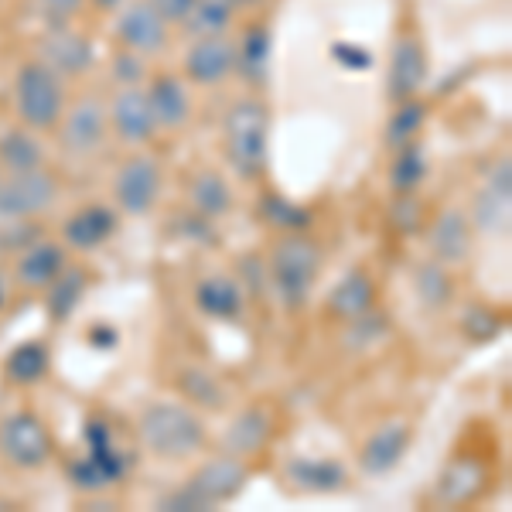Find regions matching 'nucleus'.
I'll list each match as a JSON object with an SVG mask.
<instances>
[{
    "instance_id": "obj_1",
    "label": "nucleus",
    "mask_w": 512,
    "mask_h": 512,
    "mask_svg": "<svg viewBox=\"0 0 512 512\" xmlns=\"http://www.w3.org/2000/svg\"><path fill=\"white\" fill-rule=\"evenodd\" d=\"M263 263H267V287L274 291L280 308H308L311 294H315L321 280V270H325V250H321L318 239L308 236V229L280 233Z\"/></svg>"
},
{
    "instance_id": "obj_2",
    "label": "nucleus",
    "mask_w": 512,
    "mask_h": 512,
    "mask_svg": "<svg viewBox=\"0 0 512 512\" xmlns=\"http://www.w3.org/2000/svg\"><path fill=\"white\" fill-rule=\"evenodd\" d=\"M137 441L144 444L147 454L161 461H185L209 444V427L192 403L158 400L140 410Z\"/></svg>"
},
{
    "instance_id": "obj_3",
    "label": "nucleus",
    "mask_w": 512,
    "mask_h": 512,
    "mask_svg": "<svg viewBox=\"0 0 512 512\" xmlns=\"http://www.w3.org/2000/svg\"><path fill=\"white\" fill-rule=\"evenodd\" d=\"M222 151L236 178L260 181L270 168V110L263 99L243 96L222 117Z\"/></svg>"
},
{
    "instance_id": "obj_4",
    "label": "nucleus",
    "mask_w": 512,
    "mask_h": 512,
    "mask_svg": "<svg viewBox=\"0 0 512 512\" xmlns=\"http://www.w3.org/2000/svg\"><path fill=\"white\" fill-rule=\"evenodd\" d=\"M65 106H69V89L55 69H48L41 59H28L14 72V110H18L21 127L35 134H52L59 127Z\"/></svg>"
},
{
    "instance_id": "obj_5",
    "label": "nucleus",
    "mask_w": 512,
    "mask_h": 512,
    "mask_svg": "<svg viewBox=\"0 0 512 512\" xmlns=\"http://www.w3.org/2000/svg\"><path fill=\"white\" fill-rule=\"evenodd\" d=\"M250 482V465L236 454L222 451L219 458H209L198 472L188 478L181 489L161 499V509L171 512H205L216 509L222 502H233Z\"/></svg>"
},
{
    "instance_id": "obj_6",
    "label": "nucleus",
    "mask_w": 512,
    "mask_h": 512,
    "mask_svg": "<svg viewBox=\"0 0 512 512\" xmlns=\"http://www.w3.org/2000/svg\"><path fill=\"white\" fill-rule=\"evenodd\" d=\"M82 444L86 451L69 465L72 485L82 492H103L110 485H117L130 472V454L120 448L113 427L103 417H89L82 427Z\"/></svg>"
},
{
    "instance_id": "obj_7",
    "label": "nucleus",
    "mask_w": 512,
    "mask_h": 512,
    "mask_svg": "<svg viewBox=\"0 0 512 512\" xmlns=\"http://www.w3.org/2000/svg\"><path fill=\"white\" fill-rule=\"evenodd\" d=\"M0 458L21 472H38L55 458V437L35 410H14L0 420Z\"/></svg>"
},
{
    "instance_id": "obj_8",
    "label": "nucleus",
    "mask_w": 512,
    "mask_h": 512,
    "mask_svg": "<svg viewBox=\"0 0 512 512\" xmlns=\"http://www.w3.org/2000/svg\"><path fill=\"white\" fill-rule=\"evenodd\" d=\"M62 188L48 168L0 175V222H31L55 209Z\"/></svg>"
},
{
    "instance_id": "obj_9",
    "label": "nucleus",
    "mask_w": 512,
    "mask_h": 512,
    "mask_svg": "<svg viewBox=\"0 0 512 512\" xmlns=\"http://www.w3.org/2000/svg\"><path fill=\"white\" fill-rule=\"evenodd\" d=\"M164 192V171L151 154H130L113 175V205L120 216H151Z\"/></svg>"
},
{
    "instance_id": "obj_10",
    "label": "nucleus",
    "mask_w": 512,
    "mask_h": 512,
    "mask_svg": "<svg viewBox=\"0 0 512 512\" xmlns=\"http://www.w3.org/2000/svg\"><path fill=\"white\" fill-rule=\"evenodd\" d=\"M55 134H59V147L69 158H96L110 137L106 103L99 96H79L76 103L65 106Z\"/></svg>"
},
{
    "instance_id": "obj_11",
    "label": "nucleus",
    "mask_w": 512,
    "mask_h": 512,
    "mask_svg": "<svg viewBox=\"0 0 512 512\" xmlns=\"http://www.w3.org/2000/svg\"><path fill=\"white\" fill-rule=\"evenodd\" d=\"M468 219H472L475 233H485V236H506L509 233V219H512V161L506 158V154H502V158L489 168L485 185L478 188Z\"/></svg>"
},
{
    "instance_id": "obj_12",
    "label": "nucleus",
    "mask_w": 512,
    "mask_h": 512,
    "mask_svg": "<svg viewBox=\"0 0 512 512\" xmlns=\"http://www.w3.org/2000/svg\"><path fill=\"white\" fill-rule=\"evenodd\" d=\"M113 35H117L120 48H130V52L151 59V55H161L164 48H168L171 24L164 21L147 0H127L117 11Z\"/></svg>"
},
{
    "instance_id": "obj_13",
    "label": "nucleus",
    "mask_w": 512,
    "mask_h": 512,
    "mask_svg": "<svg viewBox=\"0 0 512 512\" xmlns=\"http://www.w3.org/2000/svg\"><path fill=\"white\" fill-rule=\"evenodd\" d=\"M236 76V41L229 35H198L185 52V79L192 86L216 89Z\"/></svg>"
},
{
    "instance_id": "obj_14",
    "label": "nucleus",
    "mask_w": 512,
    "mask_h": 512,
    "mask_svg": "<svg viewBox=\"0 0 512 512\" xmlns=\"http://www.w3.org/2000/svg\"><path fill=\"white\" fill-rule=\"evenodd\" d=\"M38 59L55 69L62 79H79L86 76L96 65V45L89 35H82L72 24H59V28H48L45 38L38 41Z\"/></svg>"
},
{
    "instance_id": "obj_15",
    "label": "nucleus",
    "mask_w": 512,
    "mask_h": 512,
    "mask_svg": "<svg viewBox=\"0 0 512 512\" xmlns=\"http://www.w3.org/2000/svg\"><path fill=\"white\" fill-rule=\"evenodd\" d=\"M120 233V212L117 205L89 202L79 205L62 226V246L76 253H96Z\"/></svg>"
},
{
    "instance_id": "obj_16",
    "label": "nucleus",
    "mask_w": 512,
    "mask_h": 512,
    "mask_svg": "<svg viewBox=\"0 0 512 512\" xmlns=\"http://www.w3.org/2000/svg\"><path fill=\"white\" fill-rule=\"evenodd\" d=\"M427 246H431V256L437 263L461 267L475 246V226L468 219V212L458 209V205H448V209L437 212L431 226H427Z\"/></svg>"
},
{
    "instance_id": "obj_17",
    "label": "nucleus",
    "mask_w": 512,
    "mask_h": 512,
    "mask_svg": "<svg viewBox=\"0 0 512 512\" xmlns=\"http://www.w3.org/2000/svg\"><path fill=\"white\" fill-rule=\"evenodd\" d=\"M106 117H110V134H117L123 144L144 147L161 134L158 123H154L144 86L120 89V93L113 96V103L106 106Z\"/></svg>"
},
{
    "instance_id": "obj_18",
    "label": "nucleus",
    "mask_w": 512,
    "mask_h": 512,
    "mask_svg": "<svg viewBox=\"0 0 512 512\" xmlns=\"http://www.w3.org/2000/svg\"><path fill=\"white\" fill-rule=\"evenodd\" d=\"M410 444H414V427L407 420H386L383 427H376L366 437V444L359 448V465L369 478H383L393 468H400V461L407 458Z\"/></svg>"
},
{
    "instance_id": "obj_19",
    "label": "nucleus",
    "mask_w": 512,
    "mask_h": 512,
    "mask_svg": "<svg viewBox=\"0 0 512 512\" xmlns=\"http://www.w3.org/2000/svg\"><path fill=\"white\" fill-rule=\"evenodd\" d=\"M147 103H151L154 123L158 130H181L192 120V89H188L185 76H171V72H158V76H147Z\"/></svg>"
},
{
    "instance_id": "obj_20",
    "label": "nucleus",
    "mask_w": 512,
    "mask_h": 512,
    "mask_svg": "<svg viewBox=\"0 0 512 512\" xmlns=\"http://www.w3.org/2000/svg\"><path fill=\"white\" fill-rule=\"evenodd\" d=\"M492 485V472L489 465H482L478 458H454L448 468L441 472L434 485V499L441 506H468V502H478Z\"/></svg>"
},
{
    "instance_id": "obj_21",
    "label": "nucleus",
    "mask_w": 512,
    "mask_h": 512,
    "mask_svg": "<svg viewBox=\"0 0 512 512\" xmlns=\"http://www.w3.org/2000/svg\"><path fill=\"white\" fill-rule=\"evenodd\" d=\"M65 267H69V250L62 243L35 239L14 260V280H18L24 291H45Z\"/></svg>"
},
{
    "instance_id": "obj_22",
    "label": "nucleus",
    "mask_w": 512,
    "mask_h": 512,
    "mask_svg": "<svg viewBox=\"0 0 512 512\" xmlns=\"http://www.w3.org/2000/svg\"><path fill=\"white\" fill-rule=\"evenodd\" d=\"M427 82V52L420 45L417 35H403L393 45V59H390V79H386V93L393 103L410 96H420Z\"/></svg>"
},
{
    "instance_id": "obj_23",
    "label": "nucleus",
    "mask_w": 512,
    "mask_h": 512,
    "mask_svg": "<svg viewBox=\"0 0 512 512\" xmlns=\"http://www.w3.org/2000/svg\"><path fill=\"white\" fill-rule=\"evenodd\" d=\"M376 280L366 274V270H349L338 284L332 287V294H328L325 308L328 315L335 321H342V325H352V321L366 318L369 311H376Z\"/></svg>"
},
{
    "instance_id": "obj_24",
    "label": "nucleus",
    "mask_w": 512,
    "mask_h": 512,
    "mask_svg": "<svg viewBox=\"0 0 512 512\" xmlns=\"http://www.w3.org/2000/svg\"><path fill=\"white\" fill-rule=\"evenodd\" d=\"M195 308L209 321H236L246 308V291L233 274H209L195 284Z\"/></svg>"
},
{
    "instance_id": "obj_25",
    "label": "nucleus",
    "mask_w": 512,
    "mask_h": 512,
    "mask_svg": "<svg viewBox=\"0 0 512 512\" xmlns=\"http://www.w3.org/2000/svg\"><path fill=\"white\" fill-rule=\"evenodd\" d=\"M270 434H274V417L267 407H246L229 420L226 434H222V451L236 454V458H253L267 448Z\"/></svg>"
},
{
    "instance_id": "obj_26",
    "label": "nucleus",
    "mask_w": 512,
    "mask_h": 512,
    "mask_svg": "<svg viewBox=\"0 0 512 512\" xmlns=\"http://www.w3.org/2000/svg\"><path fill=\"white\" fill-rule=\"evenodd\" d=\"M48 373H52V349L45 338H24L4 359V379L18 390L45 383Z\"/></svg>"
},
{
    "instance_id": "obj_27",
    "label": "nucleus",
    "mask_w": 512,
    "mask_h": 512,
    "mask_svg": "<svg viewBox=\"0 0 512 512\" xmlns=\"http://www.w3.org/2000/svg\"><path fill=\"white\" fill-rule=\"evenodd\" d=\"M287 478H291L301 492H311V495H332L349 485V472H345L342 461L308 458V454L287 461Z\"/></svg>"
},
{
    "instance_id": "obj_28",
    "label": "nucleus",
    "mask_w": 512,
    "mask_h": 512,
    "mask_svg": "<svg viewBox=\"0 0 512 512\" xmlns=\"http://www.w3.org/2000/svg\"><path fill=\"white\" fill-rule=\"evenodd\" d=\"M188 212H195V216L216 222V219H226L229 212H233V188H229L226 175H219V171H195L192 178H188Z\"/></svg>"
},
{
    "instance_id": "obj_29",
    "label": "nucleus",
    "mask_w": 512,
    "mask_h": 512,
    "mask_svg": "<svg viewBox=\"0 0 512 512\" xmlns=\"http://www.w3.org/2000/svg\"><path fill=\"white\" fill-rule=\"evenodd\" d=\"M270 55H274V38L267 24H250L243 38L236 41V76L246 86L260 89L270 76Z\"/></svg>"
},
{
    "instance_id": "obj_30",
    "label": "nucleus",
    "mask_w": 512,
    "mask_h": 512,
    "mask_svg": "<svg viewBox=\"0 0 512 512\" xmlns=\"http://www.w3.org/2000/svg\"><path fill=\"white\" fill-rule=\"evenodd\" d=\"M45 311H48V321L52 325H65L72 321V315L79 311V304L86 301V291H89V274L82 267H65L52 284L45 287Z\"/></svg>"
},
{
    "instance_id": "obj_31",
    "label": "nucleus",
    "mask_w": 512,
    "mask_h": 512,
    "mask_svg": "<svg viewBox=\"0 0 512 512\" xmlns=\"http://www.w3.org/2000/svg\"><path fill=\"white\" fill-rule=\"evenodd\" d=\"M45 168V144L41 134L28 127H14L0 134V171L4 175H21V171Z\"/></svg>"
},
{
    "instance_id": "obj_32",
    "label": "nucleus",
    "mask_w": 512,
    "mask_h": 512,
    "mask_svg": "<svg viewBox=\"0 0 512 512\" xmlns=\"http://www.w3.org/2000/svg\"><path fill=\"white\" fill-rule=\"evenodd\" d=\"M431 171V158H427V147L420 140L396 147L390 161V188L396 195H417V188L427 181Z\"/></svg>"
},
{
    "instance_id": "obj_33",
    "label": "nucleus",
    "mask_w": 512,
    "mask_h": 512,
    "mask_svg": "<svg viewBox=\"0 0 512 512\" xmlns=\"http://www.w3.org/2000/svg\"><path fill=\"white\" fill-rule=\"evenodd\" d=\"M427 120V103L420 96H410V99H400L393 110L390 123H386V134H383V144L396 151V147L410 144V140H420V127Z\"/></svg>"
},
{
    "instance_id": "obj_34",
    "label": "nucleus",
    "mask_w": 512,
    "mask_h": 512,
    "mask_svg": "<svg viewBox=\"0 0 512 512\" xmlns=\"http://www.w3.org/2000/svg\"><path fill=\"white\" fill-rule=\"evenodd\" d=\"M260 219L267 222V226H274L277 233H297V229L311 226L308 205L294 202V198H287L280 192H263L260 195Z\"/></svg>"
},
{
    "instance_id": "obj_35",
    "label": "nucleus",
    "mask_w": 512,
    "mask_h": 512,
    "mask_svg": "<svg viewBox=\"0 0 512 512\" xmlns=\"http://www.w3.org/2000/svg\"><path fill=\"white\" fill-rule=\"evenodd\" d=\"M178 390L185 393V400H192L202 410H222L226 407V386L219 383L209 369L202 366H185L178 373Z\"/></svg>"
},
{
    "instance_id": "obj_36",
    "label": "nucleus",
    "mask_w": 512,
    "mask_h": 512,
    "mask_svg": "<svg viewBox=\"0 0 512 512\" xmlns=\"http://www.w3.org/2000/svg\"><path fill=\"white\" fill-rule=\"evenodd\" d=\"M414 287H417L420 304H427V308H448L454 301V280L448 274V267L437 263L434 256L414 270Z\"/></svg>"
},
{
    "instance_id": "obj_37",
    "label": "nucleus",
    "mask_w": 512,
    "mask_h": 512,
    "mask_svg": "<svg viewBox=\"0 0 512 512\" xmlns=\"http://www.w3.org/2000/svg\"><path fill=\"white\" fill-rule=\"evenodd\" d=\"M236 14V0H195L192 14L185 21V31L192 38L198 35H226Z\"/></svg>"
},
{
    "instance_id": "obj_38",
    "label": "nucleus",
    "mask_w": 512,
    "mask_h": 512,
    "mask_svg": "<svg viewBox=\"0 0 512 512\" xmlns=\"http://www.w3.org/2000/svg\"><path fill=\"white\" fill-rule=\"evenodd\" d=\"M110 79L117 82L120 89H130V86H144L147 82V59L137 52H130V48H120L117 55H113V65H110Z\"/></svg>"
},
{
    "instance_id": "obj_39",
    "label": "nucleus",
    "mask_w": 512,
    "mask_h": 512,
    "mask_svg": "<svg viewBox=\"0 0 512 512\" xmlns=\"http://www.w3.org/2000/svg\"><path fill=\"white\" fill-rule=\"evenodd\" d=\"M461 325H465V335L472 338V342H489V338L502 328V321L492 308H468Z\"/></svg>"
},
{
    "instance_id": "obj_40",
    "label": "nucleus",
    "mask_w": 512,
    "mask_h": 512,
    "mask_svg": "<svg viewBox=\"0 0 512 512\" xmlns=\"http://www.w3.org/2000/svg\"><path fill=\"white\" fill-rule=\"evenodd\" d=\"M82 4H86V0H35L41 21H45L48 28L72 24V21H76V14L82 11Z\"/></svg>"
},
{
    "instance_id": "obj_41",
    "label": "nucleus",
    "mask_w": 512,
    "mask_h": 512,
    "mask_svg": "<svg viewBox=\"0 0 512 512\" xmlns=\"http://www.w3.org/2000/svg\"><path fill=\"white\" fill-rule=\"evenodd\" d=\"M420 209H424V205L417 202V195H396V209L390 212L396 229L414 233V229L420 226Z\"/></svg>"
},
{
    "instance_id": "obj_42",
    "label": "nucleus",
    "mask_w": 512,
    "mask_h": 512,
    "mask_svg": "<svg viewBox=\"0 0 512 512\" xmlns=\"http://www.w3.org/2000/svg\"><path fill=\"white\" fill-rule=\"evenodd\" d=\"M147 4H151L154 11H158L161 18L171 24V28H185L195 0H147Z\"/></svg>"
},
{
    "instance_id": "obj_43",
    "label": "nucleus",
    "mask_w": 512,
    "mask_h": 512,
    "mask_svg": "<svg viewBox=\"0 0 512 512\" xmlns=\"http://www.w3.org/2000/svg\"><path fill=\"white\" fill-rule=\"evenodd\" d=\"M86 342L93 345V349H99V352H110V349H117V345H120V332L113 325H93L86 332Z\"/></svg>"
},
{
    "instance_id": "obj_44",
    "label": "nucleus",
    "mask_w": 512,
    "mask_h": 512,
    "mask_svg": "<svg viewBox=\"0 0 512 512\" xmlns=\"http://www.w3.org/2000/svg\"><path fill=\"white\" fill-rule=\"evenodd\" d=\"M89 4L96 7V11H106V14H117L123 4H127V0H89Z\"/></svg>"
},
{
    "instance_id": "obj_45",
    "label": "nucleus",
    "mask_w": 512,
    "mask_h": 512,
    "mask_svg": "<svg viewBox=\"0 0 512 512\" xmlns=\"http://www.w3.org/2000/svg\"><path fill=\"white\" fill-rule=\"evenodd\" d=\"M7 297H11V287H7V277H4V270H0V308L7 304Z\"/></svg>"
},
{
    "instance_id": "obj_46",
    "label": "nucleus",
    "mask_w": 512,
    "mask_h": 512,
    "mask_svg": "<svg viewBox=\"0 0 512 512\" xmlns=\"http://www.w3.org/2000/svg\"><path fill=\"white\" fill-rule=\"evenodd\" d=\"M256 4H263V0H236V7H256Z\"/></svg>"
},
{
    "instance_id": "obj_47",
    "label": "nucleus",
    "mask_w": 512,
    "mask_h": 512,
    "mask_svg": "<svg viewBox=\"0 0 512 512\" xmlns=\"http://www.w3.org/2000/svg\"><path fill=\"white\" fill-rule=\"evenodd\" d=\"M0 175H4V171H0Z\"/></svg>"
}]
</instances>
